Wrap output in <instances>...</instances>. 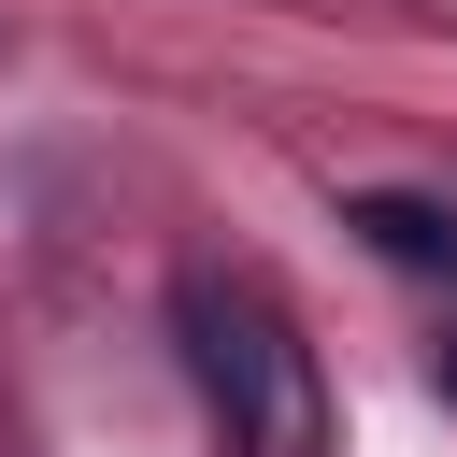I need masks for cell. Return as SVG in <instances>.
Wrapping results in <instances>:
<instances>
[{"label": "cell", "instance_id": "cell-1", "mask_svg": "<svg viewBox=\"0 0 457 457\" xmlns=\"http://www.w3.org/2000/svg\"><path fill=\"white\" fill-rule=\"evenodd\" d=\"M171 328H186V371H200L228 457H314V357L286 343V314L243 271H186L171 286Z\"/></svg>", "mask_w": 457, "mask_h": 457}, {"label": "cell", "instance_id": "cell-2", "mask_svg": "<svg viewBox=\"0 0 457 457\" xmlns=\"http://www.w3.org/2000/svg\"><path fill=\"white\" fill-rule=\"evenodd\" d=\"M343 228H371V243H386L400 271H457V214H443V200H400V186H371V200H357Z\"/></svg>", "mask_w": 457, "mask_h": 457}, {"label": "cell", "instance_id": "cell-3", "mask_svg": "<svg viewBox=\"0 0 457 457\" xmlns=\"http://www.w3.org/2000/svg\"><path fill=\"white\" fill-rule=\"evenodd\" d=\"M443 400H457V343H443Z\"/></svg>", "mask_w": 457, "mask_h": 457}]
</instances>
